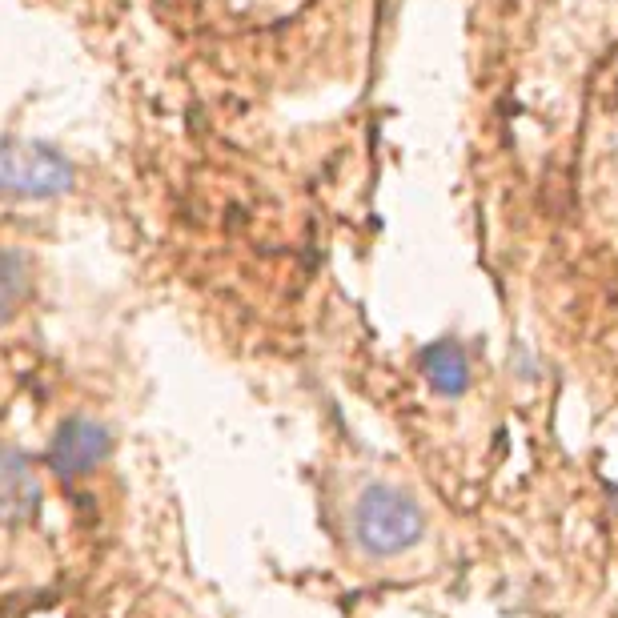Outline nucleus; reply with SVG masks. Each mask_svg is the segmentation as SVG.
Returning <instances> with one entry per match:
<instances>
[{
  "instance_id": "1",
  "label": "nucleus",
  "mask_w": 618,
  "mask_h": 618,
  "mask_svg": "<svg viewBox=\"0 0 618 618\" xmlns=\"http://www.w3.org/2000/svg\"><path fill=\"white\" fill-rule=\"evenodd\" d=\"M354 534L358 546L374 558L398 554L422 538V510L390 486H370L354 510Z\"/></svg>"
},
{
  "instance_id": "2",
  "label": "nucleus",
  "mask_w": 618,
  "mask_h": 618,
  "mask_svg": "<svg viewBox=\"0 0 618 618\" xmlns=\"http://www.w3.org/2000/svg\"><path fill=\"white\" fill-rule=\"evenodd\" d=\"M69 161L61 153H53L49 145H25V141H5L0 153V181L9 193L21 197H53L61 189H69Z\"/></svg>"
},
{
  "instance_id": "3",
  "label": "nucleus",
  "mask_w": 618,
  "mask_h": 618,
  "mask_svg": "<svg viewBox=\"0 0 618 618\" xmlns=\"http://www.w3.org/2000/svg\"><path fill=\"white\" fill-rule=\"evenodd\" d=\"M109 442H105V430L85 422V418H73L61 426L57 442H53V470L61 474H85L93 470L101 458H105Z\"/></svg>"
},
{
  "instance_id": "4",
  "label": "nucleus",
  "mask_w": 618,
  "mask_h": 618,
  "mask_svg": "<svg viewBox=\"0 0 618 618\" xmlns=\"http://www.w3.org/2000/svg\"><path fill=\"white\" fill-rule=\"evenodd\" d=\"M422 366H426L430 382H434L438 390H446V394H458V390L466 386V378H470L466 354H462V346H454V342L430 346V350L422 354Z\"/></svg>"
}]
</instances>
